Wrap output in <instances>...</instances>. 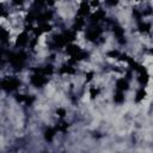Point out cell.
Listing matches in <instances>:
<instances>
[{
	"instance_id": "cell-1",
	"label": "cell",
	"mask_w": 153,
	"mask_h": 153,
	"mask_svg": "<svg viewBox=\"0 0 153 153\" xmlns=\"http://www.w3.org/2000/svg\"><path fill=\"white\" fill-rule=\"evenodd\" d=\"M30 39H31L30 38V32H27L25 30H20L13 37V45H14V48H24L29 44Z\"/></svg>"
},
{
	"instance_id": "cell-5",
	"label": "cell",
	"mask_w": 153,
	"mask_h": 153,
	"mask_svg": "<svg viewBox=\"0 0 153 153\" xmlns=\"http://www.w3.org/2000/svg\"><path fill=\"white\" fill-rule=\"evenodd\" d=\"M112 100H114L116 104H118V105L123 104V103H124V100H126V92L120 91V90H116V91L114 92Z\"/></svg>"
},
{
	"instance_id": "cell-2",
	"label": "cell",
	"mask_w": 153,
	"mask_h": 153,
	"mask_svg": "<svg viewBox=\"0 0 153 153\" xmlns=\"http://www.w3.org/2000/svg\"><path fill=\"white\" fill-rule=\"evenodd\" d=\"M148 90H147V87H145V86H140L137 90H136V92H135V94H134V103L135 104H141V103H143L147 98H148Z\"/></svg>"
},
{
	"instance_id": "cell-3",
	"label": "cell",
	"mask_w": 153,
	"mask_h": 153,
	"mask_svg": "<svg viewBox=\"0 0 153 153\" xmlns=\"http://www.w3.org/2000/svg\"><path fill=\"white\" fill-rule=\"evenodd\" d=\"M115 88L116 90H120V91H123V92H127L130 90V84H129V80L124 76H118L116 78L115 80Z\"/></svg>"
},
{
	"instance_id": "cell-7",
	"label": "cell",
	"mask_w": 153,
	"mask_h": 153,
	"mask_svg": "<svg viewBox=\"0 0 153 153\" xmlns=\"http://www.w3.org/2000/svg\"><path fill=\"white\" fill-rule=\"evenodd\" d=\"M104 5H106L109 8H115L121 4V0H104Z\"/></svg>"
},
{
	"instance_id": "cell-4",
	"label": "cell",
	"mask_w": 153,
	"mask_h": 153,
	"mask_svg": "<svg viewBox=\"0 0 153 153\" xmlns=\"http://www.w3.org/2000/svg\"><path fill=\"white\" fill-rule=\"evenodd\" d=\"M102 94V87L98 85H90L87 88V96L90 100H96Z\"/></svg>"
},
{
	"instance_id": "cell-8",
	"label": "cell",
	"mask_w": 153,
	"mask_h": 153,
	"mask_svg": "<svg viewBox=\"0 0 153 153\" xmlns=\"http://www.w3.org/2000/svg\"><path fill=\"white\" fill-rule=\"evenodd\" d=\"M10 2L14 7H23V5L25 4V0H10Z\"/></svg>"
},
{
	"instance_id": "cell-6",
	"label": "cell",
	"mask_w": 153,
	"mask_h": 153,
	"mask_svg": "<svg viewBox=\"0 0 153 153\" xmlns=\"http://www.w3.org/2000/svg\"><path fill=\"white\" fill-rule=\"evenodd\" d=\"M54 114L57 116V118L62 120V118H65V117L67 116V109H66L65 106H57V108L55 109Z\"/></svg>"
}]
</instances>
